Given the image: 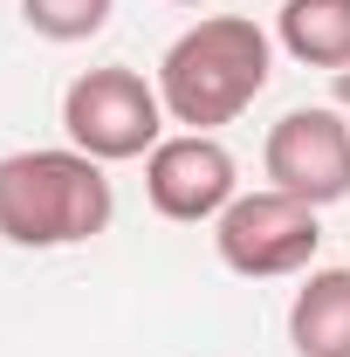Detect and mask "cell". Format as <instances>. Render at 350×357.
I'll use <instances>...</instances> for the list:
<instances>
[{"mask_svg": "<svg viewBox=\"0 0 350 357\" xmlns=\"http://www.w3.org/2000/svg\"><path fill=\"white\" fill-rule=\"evenodd\" d=\"M275 76V42L268 28H254L248 14H206L192 21L165 62H158V96H165V117L185 131H220L234 124Z\"/></svg>", "mask_w": 350, "mask_h": 357, "instance_id": "obj_1", "label": "cell"}, {"mask_svg": "<svg viewBox=\"0 0 350 357\" xmlns=\"http://www.w3.org/2000/svg\"><path fill=\"white\" fill-rule=\"evenodd\" d=\"M117 213V192L103 165L62 144V151H7L0 158V241L14 248H76L96 241Z\"/></svg>", "mask_w": 350, "mask_h": 357, "instance_id": "obj_2", "label": "cell"}, {"mask_svg": "<svg viewBox=\"0 0 350 357\" xmlns=\"http://www.w3.org/2000/svg\"><path fill=\"white\" fill-rule=\"evenodd\" d=\"M165 96L158 83H144L137 69L110 62V69H83L62 89V131L76 151H89L96 165H124V158H151L165 137Z\"/></svg>", "mask_w": 350, "mask_h": 357, "instance_id": "obj_3", "label": "cell"}, {"mask_svg": "<svg viewBox=\"0 0 350 357\" xmlns=\"http://www.w3.org/2000/svg\"><path fill=\"white\" fill-rule=\"evenodd\" d=\"M213 248H220V261L234 268V275L275 282V275H303V268L316 261L323 220H316L309 199L261 185V192H241V199L213 220Z\"/></svg>", "mask_w": 350, "mask_h": 357, "instance_id": "obj_4", "label": "cell"}, {"mask_svg": "<svg viewBox=\"0 0 350 357\" xmlns=\"http://www.w3.org/2000/svg\"><path fill=\"white\" fill-rule=\"evenodd\" d=\"M261 172L275 192H296L316 213L350 199V124L330 110V103H309V110H289L261 144Z\"/></svg>", "mask_w": 350, "mask_h": 357, "instance_id": "obj_5", "label": "cell"}, {"mask_svg": "<svg viewBox=\"0 0 350 357\" xmlns=\"http://www.w3.org/2000/svg\"><path fill=\"white\" fill-rule=\"evenodd\" d=\"M144 199L178 227L220 220L234 199H241V172H234V151L213 131H178L158 137V151L144 158Z\"/></svg>", "mask_w": 350, "mask_h": 357, "instance_id": "obj_6", "label": "cell"}, {"mask_svg": "<svg viewBox=\"0 0 350 357\" xmlns=\"http://www.w3.org/2000/svg\"><path fill=\"white\" fill-rule=\"evenodd\" d=\"M296 357H350V268H316L289 303Z\"/></svg>", "mask_w": 350, "mask_h": 357, "instance_id": "obj_7", "label": "cell"}, {"mask_svg": "<svg viewBox=\"0 0 350 357\" xmlns=\"http://www.w3.org/2000/svg\"><path fill=\"white\" fill-rule=\"evenodd\" d=\"M275 42L309 69H350V0H282Z\"/></svg>", "mask_w": 350, "mask_h": 357, "instance_id": "obj_8", "label": "cell"}, {"mask_svg": "<svg viewBox=\"0 0 350 357\" xmlns=\"http://www.w3.org/2000/svg\"><path fill=\"white\" fill-rule=\"evenodd\" d=\"M110 14H117V0H21V21L42 42H89L110 28Z\"/></svg>", "mask_w": 350, "mask_h": 357, "instance_id": "obj_9", "label": "cell"}, {"mask_svg": "<svg viewBox=\"0 0 350 357\" xmlns=\"http://www.w3.org/2000/svg\"><path fill=\"white\" fill-rule=\"evenodd\" d=\"M337 103H350V69H337Z\"/></svg>", "mask_w": 350, "mask_h": 357, "instance_id": "obj_10", "label": "cell"}, {"mask_svg": "<svg viewBox=\"0 0 350 357\" xmlns=\"http://www.w3.org/2000/svg\"><path fill=\"white\" fill-rule=\"evenodd\" d=\"M178 7H199V0H178Z\"/></svg>", "mask_w": 350, "mask_h": 357, "instance_id": "obj_11", "label": "cell"}]
</instances>
